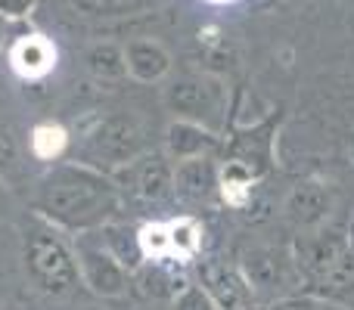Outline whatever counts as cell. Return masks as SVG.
<instances>
[{"mask_svg":"<svg viewBox=\"0 0 354 310\" xmlns=\"http://www.w3.org/2000/svg\"><path fill=\"white\" fill-rule=\"evenodd\" d=\"M202 245V226L193 217H177L168 224V249L177 258H193Z\"/></svg>","mask_w":354,"mask_h":310,"instance_id":"5bb4252c","label":"cell"},{"mask_svg":"<svg viewBox=\"0 0 354 310\" xmlns=\"http://www.w3.org/2000/svg\"><path fill=\"white\" fill-rule=\"evenodd\" d=\"M124 62H128L131 78L143 81V84L165 78L168 68H171L168 50L162 47L159 41H153V37H131V41L124 43Z\"/></svg>","mask_w":354,"mask_h":310,"instance_id":"52a82bcc","label":"cell"},{"mask_svg":"<svg viewBox=\"0 0 354 310\" xmlns=\"http://www.w3.org/2000/svg\"><path fill=\"white\" fill-rule=\"evenodd\" d=\"M22 171H25L22 143H19L16 130H12L10 124L0 122V183H6V186L19 183Z\"/></svg>","mask_w":354,"mask_h":310,"instance_id":"4fadbf2b","label":"cell"},{"mask_svg":"<svg viewBox=\"0 0 354 310\" xmlns=\"http://www.w3.org/2000/svg\"><path fill=\"white\" fill-rule=\"evenodd\" d=\"M214 3H224V0H214Z\"/></svg>","mask_w":354,"mask_h":310,"instance_id":"603a6c76","label":"cell"},{"mask_svg":"<svg viewBox=\"0 0 354 310\" xmlns=\"http://www.w3.org/2000/svg\"><path fill=\"white\" fill-rule=\"evenodd\" d=\"M3 211H6V189H3V183H0V217H3Z\"/></svg>","mask_w":354,"mask_h":310,"instance_id":"d6986e66","label":"cell"},{"mask_svg":"<svg viewBox=\"0 0 354 310\" xmlns=\"http://www.w3.org/2000/svg\"><path fill=\"white\" fill-rule=\"evenodd\" d=\"M214 146V140L193 122H174L168 128V153L177 162H187V158H205V153Z\"/></svg>","mask_w":354,"mask_h":310,"instance_id":"8fae6325","label":"cell"},{"mask_svg":"<svg viewBox=\"0 0 354 310\" xmlns=\"http://www.w3.org/2000/svg\"><path fill=\"white\" fill-rule=\"evenodd\" d=\"M137 242H140L143 258H168L171 249H168V224H147L140 233H137Z\"/></svg>","mask_w":354,"mask_h":310,"instance_id":"2e32d148","label":"cell"},{"mask_svg":"<svg viewBox=\"0 0 354 310\" xmlns=\"http://www.w3.org/2000/svg\"><path fill=\"white\" fill-rule=\"evenodd\" d=\"M22 267L31 286L47 298H68L81 282L75 245L53 224L35 217L22 236Z\"/></svg>","mask_w":354,"mask_h":310,"instance_id":"7a4b0ae2","label":"cell"},{"mask_svg":"<svg viewBox=\"0 0 354 310\" xmlns=\"http://www.w3.org/2000/svg\"><path fill=\"white\" fill-rule=\"evenodd\" d=\"M37 0H0V16L3 19H25L35 10Z\"/></svg>","mask_w":354,"mask_h":310,"instance_id":"ac0fdd59","label":"cell"},{"mask_svg":"<svg viewBox=\"0 0 354 310\" xmlns=\"http://www.w3.org/2000/svg\"><path fill=\"white\" fill-rule=\"evenodd\" d=\"M174 310H218V307H214V301L208 298L202 289L187 286V289H183V292L174 298Z\"/></svg>","mask_w":354,"mask_h":310,"instance_id":"e0dca14e","label":"cell"},{"mask_svg":"<svg viewBox=\"0 0 354 310\" xmlns=\"http://www.w3.org/2000/svg\"><path fill=\"white\" fill-rule=\"evenodd\" d=\"M143 153V130L131 115H106L97 128L87 134L81 149V164L87 168L118 171Z\"/></svg>","mask_w":354,"mask_h":310,"instance_id":"3957f363","label":"cell"},{"mask_svg":"<svg viewBox=\"0 0 354 310\" xmlns=\"http://www.w3.org/2000/svg\"><path fill=\"white\" fill-rule=\"evenodd\" d=\"M199 280H202V292L214 301V307L233 310L243 301V286H239V280L227 267H221V264H202Z\"/></svg>","mask_w":354,"mask_h":310,"instance_id":"9c48e42d","label":"cell"},{"mask_svg":"<svg viewBox=\"0 0 354 310\" xmlns=\"http://www.w3.org/2000/svg\"><path fill=\"white\" fill-rule=\"evenodd\" d=\"M75 258H78L81 282L91 292L103 298H118L128 292V270L112 258V251L103 242H91V236L81 233V239H75Z\"/></svg>","mask_w":354,"mask_h":310,"instance_id":"277c9868","label":"cell"},{"mask_svg":"<svg viewBox=\"0 0 354 310\" xmlns=\"http://www.w3.org/2000/svg\"><path fill=\"white\" fill-rule=\"evenodd\" d=\"M0 310H25V307H19V304H3Z\"/></svg>","mask_w":354,"mask_h":310,"instance_id":"ffe728a7","label":"cell"},{"mask_svg":"<svg viewBox=\"0 0 354 310\" xmlns=\"http://www.w3.org/2000/svg\"><path fill=\"white\" fill-rule=\"evenodd\" d=\"M174 186L187 195H205L214 186V174L208 158H187L174 171Z\"/></svg>","mask_w":354,"mask_h":310,"instance_id":"7c38bea8","label":"cell"},{"mask_svg":"<svg viewBox=\"0 0 354 310\" xmlns=\"http://www.w3.org/2000/svg\"><path fill=\"white\" fill-rule=\"evenodd\" d=\"M165 106L180 122H199L214 106V87L205 78H177L165 90Z\"/></svg>","mask_w":354,"mask_h":310,"instance_id":"8992f818","label":"cell"},{"mask_svg":"<svg viewBox=\"0 0 354 310\" xmlns=\"http://www.w3.org/2000/svg\"><path fill=\"white\" fill-rule=\"evenodd\" d=\"M274 310H289V307H274Z\"/></svg>","mask_w":354,"mask_h":310,"instance_id":"7402d4cb","label":"cell"},{"mask_svg":"<svg viewBox=\"0 0 354 310\" xmlns=\"http://www.w3.org/2000/svg\"><path fill=\"white\" fill-rule=\"evenodd\" d=\"M35 211L41 220L66 233H91L112 224L118 214V186L103 171L81 162L56 164L35 193Z\"/></svg>","mask_w":354,"mask_h":310,"instance_id":"6da1fadb","label":"cell"},{"mask_svg":"<svg viewBox=\"0 0 354 310\" xmlns=\"http://www.w3.org/2000/svg\"><path fill=\"white\" fill-rule=\"evenodd\" d=\"M87 72L97 81H122L128 75V62H124V47L112 41H97L87 47L84 53Z\"/></svg>","mask_w":354,"mask_h":310,"instance_id":"30bf717a","label":"cell"},{"mask_svg":"<svg viewBox=\"0 0 354 310\" xmlns=\"http://www.w3.org/2000/svg\"><path fill=\"white\" fill-rule=\"evenodd\" d=\"M112 180L128 183V189H134L143 199H162V195H168V189L174 186V174L162 155L134 158V162H128L124 168H118Z\"/></svg>","mask_w":354,"mask_h":310,"instance_id":"5b68a950","label":"cell"},{"mask_svg":"<svg viewBox=\"0 0 354 310\" xmlns=\"http://www.w3.org/2000/svg\"><path fill=\"white\" fill-rule=\"evenodd\" d=\"M81 310H100V307H81Z\"/></svg>","mask_w":354,"mask_h":310,"instance_id":"44dd1931","label":"cell"},{"mask_svg":"<svg viewBox=\"0 0 354 310\" xmlns=\"http://www.w3.org/2000/svg\"><path fill=\"white\" fill-rule=\"evenodd\" d=\"M66 143H68V137L59 124H41V128H35V134H31V153L37 158L53 162V158L66 149Z\"/></svg>","mask_w":354,"mask_h":310,"instance_id":"9a60e30c","label":"cell"},{"mask_svg":"<svg viewBox=\"0 0 354 310\" xmlns=\"http://www.w3.org/2000/svg\"><path fill=\"white\" fill-rule=\"evenodd\" d=\"M10 66L22 78H44L56 66V47L44 35H25L10 47Z\"/></svg>","mask_w":354,"mask_h":310,"instance_id":"ba28073f","label":"cell"}]
</instances>
